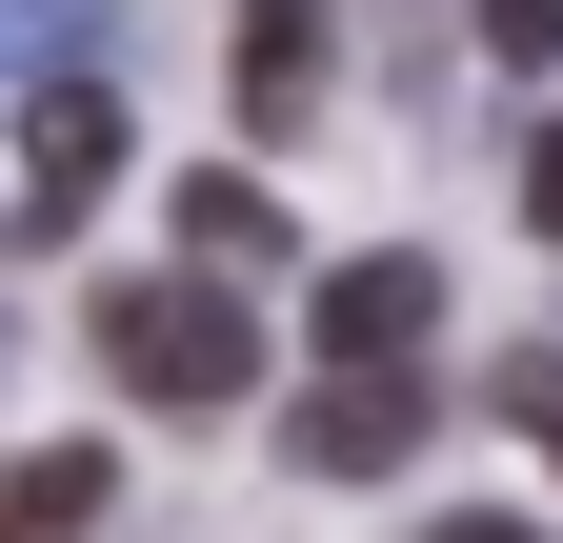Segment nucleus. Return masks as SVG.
Here are the masks:
<instances>
[{"instance_id":"f257e3e1","label":"nucleus","mask_w":563,"mask_h":543,"mask_svg":"<svg viewBox=\"0 0 563 543\" xmlns=\"http://www.w3.org/2000/svg\"><path fill=\"white\" fill-rule=\"evenodd\" d=\"M101 363H121V402H242V363H262V322H242V282H201V262H162V282H101Z\"/></svg>"},{"instance_id":"f03ea898","label":"nucleus","mask_w":563,"mask_h":543,"mask_svg":"<svg viewBox=\"0 0 563 543\" xmlns=\"http://www.w3.org/2000/svg\"><path fill=\"white\" fill-rule=\"evenodd\" d=\"M121 162H141V142H121L101 81H21V201H0V222H21V242H81Z\"/></svg>"},{"instance_id":"7ed1b4c3","label":"nucleus","mask_w":563,"mask_h":543,"mask_svg":"<svg viewBox=\"0 0 563 543\" xmlns=\"http://www.w3.org/2000/svg\"><path fill=\"white\" fill-rule=\"evenodd\" d=\"M422 322H443V262H422V242L322 262V363L342 383H422Z\"/></svg>"},{"instance_id":"20e7f679","label":"nucleus","mask_w":563,"mask_h":543,"mask_svg":"<svg viewBox=\"0 0 563 543\" xmlns=\"http://www.w3.org/2000/svg\"><path fill=\"white\" fill-rule=\"evenodd\" d=\"M402 443H422V383H302V423H282L302 484H383Z\"/></svg>"},{"instance_id":"39448f33","label":"nucleus","mask_w":563,"mask_h":543,"mask_svg":"<svg viewBox=\"0 0 563 543\" xmlns=\"http://www.w3.org/2000/svg\"><path fill=\"white\" fill-rule=\"evenodd\" d=\"M121 523V463L101 443H21V463H0V543H101Z\"/></svg>"},{"instance_id":"423d86ee","label":"nucleus","mask_w":563,"mask_h":543,"mask_svg":"<svg viewBox=\"0 0 563 543\" xmlns=\"http://www.w3.org/2000/svg\"><path fill=\"white\" fill-rule=\"evenodd\" d=\"M222 81H242V121L282 142V121L322 101V0H242V41H222Z\"/></svg>"},{"instance_id":"0eeeda50","label":"nucleus","mask_w":563,"mask_h":543,"mask_svg":"<svg viewBox=\"0 0 563 543\" xmlns=\"http://www.w3.org/2000/svg\"><path fill=\"white\" fill-rule=\"evenodd\" d=\"M181 262H201V282H282V201H262L242 162H201V181H181Z\"/></svg>"},{"instance_id":"6e6552de","label":"nucleus","mask_w":563,"mask_h":543,"mask_svg":"<svg viewBox=\"0 0 563 543\" xmlns=\"http://www.w3.org/2000/svg\"><path fill=\"white\" fill-rule=\"evenodd\" d=\"M101 60V0H0V81H81Z\"/></svg>"},{"instance_id":"1a4fd4ad","label":"nucleus","mask_w":563,"mask_h":543,"mask_svg":"<svg viewBox=\"0 0 563 543\" xmlns=\"http://www.w3.org/2000/svg\"><path fill=\"white\" fill-rule=\"evenodd\" d=\"M504 423H523V443L563 463V343H543V363H504Z\"/></svg>"},{"instance_id":"9d476101","label":"nucleus","mask_w":563,"mask_h":543,"mask_svg":"<svg viewBox=\"0 0 563 543\" xmlns=\"http://www.w3.org/2000/svg\"><path fill=\"white\" fill-rule=\"evenodd\" d=\"M483 41H504V60H563V0H483Z\"/></svg>"},{"instance_id":"9b49d317","label":"nucleus","mask_w":563,"mask_h":543,"mask_svg":"<svg viewBox=\"0 0 563 543\" xmlns=\"http://www.w3.org/2000/svg\"><path fill=\"white\" fill-rule=\"evenodd\" d=\"M523 222H543V242H563V142H523Z\"/></svg>"},{"instance_id":"f8f14e48","label":"nucleus","mask_w":563,"mask_h":543,"mask_svg":"<svg viewBox=\"0 0 563 543\" xmlns=\"http://www.w3.org/2000/svg\"><path fill=\"white\" fill-rule=\"evenodd\" d=\"M422 543H543V523H504V503H463V523H422Z\"/></svg>"},{"instance_id":"ddd939ff","label":"nucleus","mask_w":563,"mask_h":543,"mask_svg":"<svg viewBox=\"0 0 563 543\" xmlns=\"http://www.w3.org/2000/svg\"><path fill=\"white\" fill-rule=\"evenodd\" d=\"M0 363H21V343H0Z\"/></svg>"}]
</instances>
